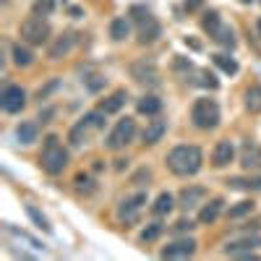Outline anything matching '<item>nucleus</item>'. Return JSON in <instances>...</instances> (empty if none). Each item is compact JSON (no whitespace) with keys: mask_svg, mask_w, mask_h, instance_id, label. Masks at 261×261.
<instances>
[{"mask_svg":"<svg viewBox=\"0 0 261 261\" xmlns=\"http://www.w3.org/2000/svg\"><path fill=\"white\" fill-rule=\"evenodd\" d=\"M201 162H204V154H201V149L193 146V144H180L167 154V167L180 178L196 175V172L201 170Z\"/></svg>","mask_w":261,"mask_h":261,"instance_id":"nucleus-1","label":"nucleus"},{"mask_svg":"<svg viewBox=\"0 0 261 261\" xmlns=\"http://www.w3.org/2000/svg\"><path fill=\"white\" fill-rule=\"evenodd\" d=\"M39 165L47 175H58V172L65 170V165H68V151L60 146L58 136L45 139V149H42V154H39Z\"/></svg>","mask_w":261,"mask_h":261,"instance_id":"nucleus-2","label":"nucleus"},{"mask_svg":"<svg viewBox=\"0 0 261 261\" xmlns=\"http://www.w3.org/2000/svg\"><path fill=\"white\" fill-rule=\"evenodd\" d=\"M191 120L201 130L217 128V123H220V105L214 99H196L193 107H191Z\"/></svg>","mask_w":261,"mask_h":261,"instance_id":"nucleus-3","label":"nucleus"},{"mask_svg":"<svg viewBox=\"0 0 261 261\" xmlns=\"http://www.w3.org/2000/svg\"><path fill=\"white\" fill-rule=\"evenodd\" d=\"M105 115L107 113H102V110H94V113H86L73 128H71V134H68V141L73 144V146H81L86 139H89L92 134H97V130L105 125Z\"/></svg>","mask_w":261,"mask_h":261,"instance_id":"nucleus-4","label":"nucleus"},{"mask_svg":"<svg viewBox=\"0 0 261 261\" xmlns=\"http://www.w3.org/2000/svg\"><path fill=\"white\" fill-rule=\"evenodd\" d=\"M204 29L209 32V37L217 42V45L235 47V32L220 18V13H217V11H209V13L204 16Z\"/></svg>","mask_w":261,"mask_h":261,"instance_id":"nucleus-5","label":"nucleus"},{"mask_svg":"<svg viewBox=\"0 0 261 261\" xmlns=\"http://www.w3.org/2000/svg\"><path fill=\"white\" fill-rule=\"evenodd\" d=\"M18 34H21V42H27V45H42V42L50 39V24L39 16H32L21 24Z\"/></svg>","mask_w":261,"mask_h":261,"instance_id":"nucleus-6","label":"nucleus"},{"mask_svg":"<svg viewBox=\"0 0 261 261\" xmlns=\"http://www.w3.org/2000/svg\"><path fill=\"white\" fill-rule=\"evenodd\" d=\"M130 16H134V21H136V27H139V42H154L157 37H160V24H157V18L151 16L146 8H141V6H134L130 8Z\"/></svg>","mask_w":261,"mask_h":261,"instance_id":"nucleus-7","label":"nucleus"},{"mask_svg":"<svg viewBox=\"0 0 261 261\" xmlns=\"http://www.w3.org/2000/svg\"><path fill=\"white\" fill-rule=\"evenodd\" d=\"M134 136H136V120H134V118H123V120H118V125L110 130V136H107L105 146H107V149H123L125 144L134 141Z\"/></svg>","mask_w":261,"mask_h":261,"instance_id":"nucleus-8","label":"nucleus"},{"mask_svg":"<svg viewBox=\"0 0 261 261\" xmlns=\"http://www.w3.org/2000/svg\"><path fill=\"white\" fill-rule=\"evenodd\" d=\"M146 206V193H134V196H128V199L118 206V220L123 225H136L139 222V217Z\"/></svg>","mask_w":261,"mask_h":261,"instance_id":"nucleus-9","label":"nucleus"},{"mask_svg":"<svg viewBox=\"0 0 261 261\" xmlns=\"http://www.w3.org/2000/svg\"><path fill=\"white\" fill-rule=\"evenodd\" d=\"M27 105V92L21 89V86L11 84L3 89V94H0V107H3L6 113H21Z\"/></svg>","mask_w":261,"mask_h":261,"instance_id":"nucleus-10","label":"nucleus"},{"mask_svg":"<svg viewBox=\"0 0 261 261\" xmlns=\"http://www.w3.org/2000/svg\"><path fill=\"white\" fill-rule=\"evenodd\" d=\"M130 79H136L139 84H160V71L151 60H136L130 65Z\"/></svg>","mask_w":261,"mask_h":261,"instance_id":"nucleus-11","label":"nucleus"},{"mask_svg":"<svg viewBox=\"0 0 261 261\" xmlns=\"http://www.w3.org/2000/svg\"><path fill=\"white\" fill-rule=\"evenodd\" d=\"M258 246H261L258 235H246V238H241V241H232V243H227V246H225V253L251 258V251H256Z\"/></svg>","mask_w":261,"mask_h":261,"instance_id":"nucleus-12","label":"nucleus"},{"mask_svg":"<svg viewBox=\"0 0 261 261\" xmlns=\"http://www.w3.org/2000/svg\"><path fill=\"white\" fill-rule=\"evenodd\" d=\"M196 251V241L193 238H186V241H178L167 248H162V258H188Z\"/></svg>","mask_w":261,"mask_h":261,"instance_id":"nucleus-13","label":"nucleus"},{"mask_svg":"<svg viewBox=\"0 0 261 261\" xmlns=\"http://www.w3.org/2000/svg\"><path fill=\"white\" fill-rule=\"evenodd\" d=\"M235 157V146L232 141H217L214 151H212V165L214 167H227Z\"/></svg>","mask_w":261,"mask_h":261,"instance_id":"nucleus-14","label":"nucleus"},{"mask_svg":"<svg viewBox=\"0 0 261 261\" xmlns=\"http://www.w3.org/2000/svg\"><path fill=\"white\" fill-rule=\"evenodd\" d=\"M241 165L243 170H261V146L246 144L241 151Z\"/></svg>","mask_w":261,"mask_h":261,"instance_id":"nucleus-15","label":"nucleus"},{"mask_svg":"<svg viewBox=\"0 0 261 261\" xmlns=\"http://www.w3.org/2000/svg\"><path fill=\"white\" fill-rule=\"evenodd\" d=\"M204 196H206V188L201 186H188L180 191V206L183 209H193L199 201H204Z\"/></svg>","mask_w":261,"mask_h":261,"instance_id":"nucleus-16","label":"nucleus"},{"mask_svg":"<svg viewBox=\"0 0 261 261\" xmlns=\"http://www.w3.org/2000/svg\"><path fill=\"white\" fill-rule=\"evenodd\" d=\"M222 206H225L222 199H212V201L199 212V222H201V225H212V222H217V217L222 214Z\"/></svg>","mask_w":261,"mask_h":261,"instance_id":"nucleus-17","label":"nucleus"},{"mask_svg":"<svg viewBox=\"0 0 261 261\" xmlns=\"http://www.w3.org/2000/svg\"><path fill=\"white\" fill-rule=\"evenodd\" d=\"M73 42H76V37H73L71 32H65L63 37H58V42L50 47V58H63V55H68L71 47H73Z\"/></svg>","mask_w":261,"mask_h":261,"instance_id":"nucleus-18","label":"nucleus"},{"mask_svg":"<svg viewBox=\"0 0 261 261\" xmlns=\"http://www.w3.org/2000/svg\"><path fill=\"white\" fill-rule=\"evenodd\" d=\"M167 130V123L165 120H151L146 128H144V144H157L162 139V134Z\"/></svg>","mask_w":261,"mask_h":261,"instance_id":"nucleus-19","label":"nucleus"},{"mask_svg":"<svg viewBox=\"0 0 261 261\" xmlns=\"http://www.w3.org/2000/svg\"><path fill=\"white\" fill-rule=\"evenodd\" d=\"M11 58H13V65H18V68H27V65L34 63V53L27 45H13Z\"/></svg>","mask_w":261,"mask_h":261,"instance_id":"nucleus-20","label":"nucleus"},{"mask_svg":"<svg viewBox=\"0 0 261 261\" xmlns=\"http://www.w3.org/2000/svg\"><path fill=\"white\" fill-rule=\"evenodd\" d=\"M136 110L141 115H157L162 110V99L160 97H141L139 105H136Z\"/></svg>","mask_w":261,"mask_h":261,"instance_id":"nucleus-21","label":"nucleus"},{"mask_svg":"<svg viewBox=\"0 0 261 261\" xmlns=\"http://www.w3.org/2000/svg\"><path fill=\"white\" fill-rule=\"evenodd\" d=\"M128 32H130V24H128V18L118 16V18H113V21H110V37H113L115 42H123V39L128 37Z\"/></svg>","mask_w":261,"mask_h":261,"instance_id":"nucleus-22","label":"nucleus"},{"mask_svg":"<svg viewBox=\"0 0 261 261\" xmlns=\"http://www.w3.org/2000/svg\"><path fill=\"white\" fill-rule=\"evenodd\" d=\"M125 99H128L125 92H115V94H110V97L99 105V110H102V113H118L120 107L125 105Z\"/></svg>","mask_w":261,"mask_h":261,"instance_id":"nucleus-23","label":"nucleus"},{"mask_svg":"<svg viewBox=\"0 0 261 261\" xmlns=\"http://www.w3.org/2000/svg\"><path fill=\"white\" fill-rule=\"evenodd\" d=\"M37 125L34 123H21L18 128H16V139H18V144H34L37 141Z\"/></svg>","mask_w":261,"mask_h":261,"instance_id":"nucleus-24","label":"nucleus"},{"mask_svg":"<svg viewBox=\"0 0 261 261\" xmlns=\"http://www.w3.org/2000/svg\"><path fill=\"white\" fill-rule=\"evenodd\" d=\"M227 186L235 191H261V178H230Z\"/></svg>","mask_w":261,"mask_h":261,"instance_id":"nucleus-25","label":"nucleus"},{"mask_svg":"<svg viewBox=\"0 0 261 261\" xmlns=\"http://www.w3.org/2000/svg\"><path fill=\"white\" fill-rule=\"evenodd\" d=\"M212 63L217 65L220 71H225V73H238V63L230 58V55H222V53H217V55H212Z\"/></svg>","mask_w":261,"mask_h":261,"instance_id":"nucleus-26","label":"nucleus"},{"mask_svg":"<svg viewBox=\"0 0 261 261\" xmlns=\"http://www.w3.org/2000/svg\"><path fill=\"white\" fill-rule=\"evenodd\" d=\"M27 214H29V220L34 222V227H39V230H45V232H53V227H50V222H47V217L42 214L37 206H27Z\"/></svg>","mask_w":261,"mask_h":261,"instance_id":"nucleus-27","label":"nucleus"},{"mask_svg":"<svg viewBox=\"0 0 261 261\" xmlns=\"http://www.w3.org/2000/svg\"><path fill=\"white\" fill-rule=\"evenodd\" d=\"M246 107L251 113H261V86L258 84L246 92Z\"/></svg>","mask_w":261,"mask_h":261,"instance_id":"nucleus-28","label":"nucleus"},{"mask_svg":"<svg viewBox=\"0 0 261 261\" xmlns=\"http://www.w3.org/2000/svg\"><path fill=\"white\" fill-rule=\"evenodd\" d=\"M253 212V201H238L235 206H230V212H227V217L230 220H238V217H246V214H251Z\"/></svg>","mask_w":261,"mask_h":261,"instance_id":"nucleus-29","label":"nucleus"},{"mask_svg":"<svg viewBox=\"0 0 261 261\" xmlns=\"http://www.w3.org/2000/svg\"><path fill=\"white\" fill-rule=\"evenodd\" d=\"M172 204H175V201H172V196L170 193H160L157 196V201H154V214H167V212H172Z\"/></svg>","mask_w":261,"mask_h":261,"instance_id":"nucleus-30","label":"nucleus"},{"mask_svg":"<svg viewBox=\"0 0 261 261\" xmlns=\"http://www.w3.org/2000/svg\"><path fill=\"white\" fill-rule=\"evenodd\" d=\"M6 230H8V232H11L13 238H21V241H27V243H29L32 248H37V251H42V248H45V246H42V243L37 241V238H32V235H27L24 230H16L13 225H6Z\"/></svg>","mask_w":261,"mask_h":261,"instance_id":"nucleus-31","label":"nucleus"},{"mask_svg":"<svg viewBox=\"0 0 261 261\" xmlns=\"http://www.w3.org/2000/svg\"><path fill=\"white\" fill-rule=\"evenodd\" d=\"M162 230H165V227H162L160 222H151V225H146V227H144V232H141V241H144V243L157 241V238L162 235Z\"/></svg>","mask_w":261,"mask_h":261,"instance_id":"nucleus-32","label":"nucleus"},{"mask_svg":"<svg viewBox=\"0 0 261 261\" xmlns=\"http://www.w3.org/2000/svg\"><path fill=\"white\" fill-rule=\"evenodd\" d=\"M94 188H97V186H94V180H92L89 175H76V191H79V193H86V196H89Z\"/></svg>","mask_w":261,"mask_h":261,"instance_id":"nucleus-33","label":"nucleus"},{"mask_svg":"<svg viewBox=\"0 0 261 261\" xmlns=\"http://www.w3.org/2000/svg\"><path fill=\"white\" fill-rule=\"evenodd\" d=\"M53 11V0H37V3H34V16H47Z\"/></svg>","mask_w":261,"mask_h":261,"instance_id":"nucleus-34","label":"nucleus"},{"mask_svg":"<svg viewBox=\"0 0 261 261\" xmlns=\"http://www.w3.org/2000/svg\"><path fill=\"white\" fill-rule=\"evenodd\" d=\"M199 76H201V81H199L201 86H209V89H217V86H220V81H217V79H214L209 71H201Z\"/></svg>","mask_w":261,"mask_h":261,"instance_id":"nucleus-35","label":"nucleus"},{"mask_svg":"<svg viewBox=\"0 0 261 261\" xmlns=\"http://www.w3.org/2000/svg\"><path fill=\"white\" fill-rule=\"evenodd\" d=\"M55 86H58V81H53V84L47 86V89H39V92H37V99H45V97H47V94L55 89Z\"/></svg>","mask_w":261,"mask_h":261,"instance_id":"nucleus-36","label":"nucleus"},{"mask_svg":"<svg viewBox=\"0 0 261 261\" xmlns=\"http://www.w3.org/2000/svg\"><path fill=\"white\" fill-rule=\"evenodd\" d=\"M191 227H193V222H191V220H180V222L175 225V230H191Z\"/></svg>","mask_w":261,"mask_h":261,"instance_id":"nucleus-37","label":"nucleus"},{"mask_svg":"<svg viewBox=\"0 0 261 261\" xmlns=\"http://www.w3.org/2000/svg\"><path fill=\"white\" fill-rule=\"evenodd\" d=\"M186 6H188V8H199L201 0H186Z\"/></svg>","mask_w":261,"mask_h":261,"instance_id":"nucleus-38","label":"nucleus"},{"mask_svg":"<svg viewBox=\"0 0 261 261\" xmlns=\"http://www.w3.org/2000/svg\"><path fill=\"white\" fill-rule=\"evenodd\" d=\"M256 27H258V32H261V18H258V24H256Z\"/></svg>","mask_w":261,"mask_h":261,"instance_id":"nucleus-39","label":"nucleus"}]
</instances>
